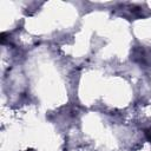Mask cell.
<instances>
[{
  "instance_id": "1",
  "label": "cell",
  "mask_w": 151,
  "mask_h": 151,
  "mask_svg": "<svg viewBox=\"0 0 151 151\" xmlns=\"http://www.w3.org/2000/svg\"><path fill=\"white\" fill-rule=\"evenodd\" d=\"M145 134H146V137H147V139L151 142V127L149 129V130H146L145 131Z\"/></svg>"
}]
</instances>
